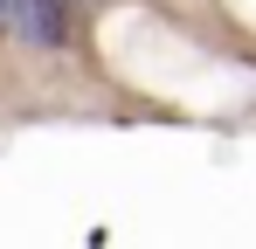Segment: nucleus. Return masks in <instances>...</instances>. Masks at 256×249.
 <instances>
[{"instance_id": "obj_1", "label": "nucleus", "mask_w": 256, "mask_h": 249, "mask_svg": "<svg viewBox=\"0 0 256 249\" xmlns=\"http://www.w3.org/2000/svg\"><path fill=\"white\" fill-rule=\"evenodd\" d=\"M0 35L21 48H62L70 42V0H0Z\"/></svg>"}]
</instances>
